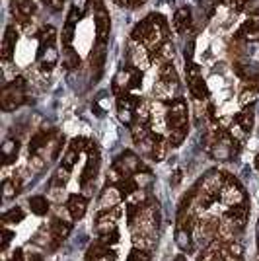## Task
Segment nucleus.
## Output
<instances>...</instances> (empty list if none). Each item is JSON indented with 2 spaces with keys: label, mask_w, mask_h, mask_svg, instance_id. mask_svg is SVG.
Returning a JSON list of instances; mask_svg holds the SVG:
<instances>
[{
  "label": "nucleus",
  "mask_w": 259,
  "mask_h": 261,
  "mask_svg": "<svg viewBox=\"0 0 259 261\" xmlns=\"http://www.w3.org/2000/svg\"><path fill=\"white\" fill-rule=\"evenodd\" d=\"M25 78L18 76L14 78V82L6 84L2 90V109L4 111H14L16 108H20L25 99Z\"/></svg>",
  "instance_id": "1"
},
{
  "label": "nucleus",
  "mask_w": 259,
  "mask_h": 261,
  "mask_svg": "<svg viewBox=\"0 0 259 261\" xmlns=\"http://www.w3.org/2000/svg\"><path fill=\"white\" fill-rule=\"evenodd\" d=\"M168 125L170 129H184L187 127V115H189V109H187V103L185 99L175 98V99H168Z\"/></svg>",
  "instance_id": "2"
},
{
  "label": "nucleus",
  "mask_w": 259,
  "mask_h": 261,
  "mask_svg": "<svg viewBox=\"0 0 259 261\" xmlns=\"http://www.w3.org/2000/svg\"><path fill=\"white\" fill-rule=\"evenodd\" d=\"M187 66H185V74H187V84H189V90L197 99H206L209 98V88H206V82L203 80V74L199 70V66L195 65L193 61H185Z\"/></svg>",
  "instance_id": "3"
},
{
  "label": "nucleus",
  "mask_w": 259,
  "mask_h": 261,
  "mask_svg": "<svg viewBox=\"0 0 259 261\" xmlns=\"http://www.w3.org/2000/svg\"><path fill=\"white\" fill-rule=\"evenodd\" d=\"M96 2V37L97 45H106L109 37V30H111V18H109V12L106 10L103 2L101 0H94Z\"/></svg>",
  "instance_id": "4"
},
{
  "label": "nucleus",
  "mask_w": 259,
  "mask_h": 261,
  "mask_svg": "<svg viewBox=\"0 0 259 261\" xmlns=\"http://www.w3.org/2000/svg\"><path fill=\"white\" fill-rule=\"evenodd\" d=\"M222 201H226L228 205H240V203H246V195H244V191H242V187L234 181V179H226V185L222 187Z\"/></svg>",
  "instance_id": "5"
},
{
  "label": "nucleus",
  "mask_w": 259,
  "mask_h": 261,
  "mask_svg": "<svg viewBox=\"0 0 259 261\" xmlns=\"http://www.w3.org/2000/svg\"><path fill=\"white\" fill-rule=\"evenodd\" d=\"M97 166H99V154H97L96 144L92 142V144H90V148H88V164H86V168H84V172H82V179H80V184L86 185L88 181H92V179L96 177Z\"/></svg>",
  "instance_id": "6"
},
{
  "label": "nucleus",
  "mask_w": 259,
  "mask_h": 261,
  "mask_svg": "<svg viewBox=\"0 0 259 261\" xmlns=\"http://www.w3.org/2000/svg\"><path fill=\"white\" fill-rule=\"evenodd\" d=\"M238 37H244L246 41H259V10L249 14L248 22L240 28Z\"/></svg>",
  "instance_id": "7"
},
{
  "label": "nucleus",
  "mask_w": 259,
  "mask_h": 261,
  "mask_svg": "<svg viewBox=\"0 0 259 261\" xmlns=\"http://www.w3.org/2000/svg\"><path fill=\"white\" fill-rule=\"evenodd\" d=\"M70 230H72V226H70V224H66L65 220L53 218V222H51V238H53L51 248H53V250H57V248L61 246V242L70 234Z\"/></svg>",
  "instance_id": "8"
},
{
  "label": "nucleus",
  "mask_w": 259,
  "mask_h": 261,
  "mask_svg": "<svg viewBox=\"0 0 259 261\" xmlns=\"http://www.w3.org/2000/svg\"><path fill=\"white\" fill-rule=\"evenodd\" d=\"M57 63H59V53H57L55 45H49V47L39 51V68L43 72H51Z\"/></svg>",
  "instance_id": "9"
},
{
  "label": "nucleus",
  "mask_w": 259,
  "mask_h": 261,
  "mask_svg": "<svg viewBox=\"0 0 259 261\" xmlns=\"http://www.w3.org/2000/svg\"><path fill=\"white\" fill-rule=\"evenodd\" d=\"M115 166L121 170V174L125 175V177H129L131 174H137V172H139L141 162H139V158H137L133 152H125L117 160V164H115Z\"/></svg>",
  "instance_id": "10"
},
{
  "label": "nucleus",
  "mask_w": 259,
  "mask_h": 261,
  "mask_svg": "<svg viewBox=\"0 0 259 261\" xmlns=\"http://www.w3.org/2000/svg\"><path fill=\"white\" fill-rule=\"evenodd\" d=\"M86 207H88V201L86 197L82 195H72L68 199V203H66V208H68L72 220H80V218L84 217L86 215Z\"/></svg>",
  "instance_id": "11"
},
{
  "label": "nucleus",
  "mask_w": 259,
  "mask_h": 261,
  "mask_svg": "<svg viewBox=\"0 0 259 261\" xmlns=\"http://www.w3.org/2000/svg\"><path fill=\"white\" fill-rule=\"evenodd\" d=\"M16 41H18V32L12 25H8L6 32H4V39H2V59L4 61L12 59V53L16 49Z\"/></svg>",
  "instance_id": "12"
},
{
  "label": "nucleus",
  "mask_w": 259,
  "mask_h": 261,
  "mask_svg": "<svg viewBox=\"0 0 259 261\" xmlns=\"http://www.w3.org/2000/svg\"><path fill=\"white\" fill-rule=\"evenodd\" d=\"M172 23H173V30L177 33H185L191 28V10H189L187 6L179 8V10L175 12Z\"/></svg>",
  "instance_id": "13"
},
{
  "label": "nucleus",
  "mask_w": 259,
  "mask_h": 261,
  "mask_svg": "<svg viewBox=\"0 0 259 261\" xmlns=\"http://www.w3.org/2000/svg\"><path fill=\"white\" fill-rule=\"evenodd\" d=\"M131 72H133V68H121L117 74H115V78H113V92H115L117 96L129 92Z\"/></svg>",
  "instance_id": "14"
},
{
  "label": "nucleus",
  "mask_w": 259,
  "mask_h": 261,
  "mask_svg": "<svg viewBox=\"0 0 259 261\" xmlns=\"http://www.w3.org/2000/svg\"><path fill=\"white\" fill-rule=\"evenodd\" d=\"M12 12L18 18L28 20L33 12H35V4H33L32 0H12Z\"/></svg>",
  "instance_id": "15"
},
{
  "label": "nucleus",
  "mask_w": 259,
  "mask_h": 261,
  "mask_svg": "<svg viewBox=\"0 0 259 261\" xmlns=\"http://www.w3.org/2000/svg\"><path fill=\"white\" fill-rule=\"evenodd\" d=\"M18 141H14V139H8V141L2 144V160L4 164H12L16 160V156H18Z\"/></svg>",
  "instance_id": "16"
},
{
  "label": "nucleus",
  "mask_w": 259,
  "mask_h": 261,
  "mask_svg": "<svg viewBox=\"0 0 259 261\" xmlns=\"http://www.w3.org/2000/svg\"><path fill=\"white\" fill-rule=\"evenodd\" d=\"M236 125L240 127L242 133H249L253 129V111L251 109H244L236 117Z\"/></svg>",
  "instance_id": "17"
},
{
  "label": "nucleus",
  "mask_w": 259,
  "mask_h": 261,
  "mask_svg": "<svg viewBox=\"0 0 259 261\" xmlns=\"http://www.w3.org/2000/svg\"><path fill=\"white\" fill-rule=\"evenodd\" d=\"M78 65H80L78 53H76L72 47L65 49V53H63V66H65L66 70H74V68H78Z\"/></svg>",
  "instance_id": "18"
},
{
  "label": "nucleus",
  "mask_w": 259,
  "mask_h": 261,
  "mask_svg": "<svg viewBox=\"0 0 259 261\" xmlns=\"http://www.w3.org/2000/svg\"><path fill=\"white\" fill-rule=\"evenodd\" d=\"M30 207H32V211L35 213V215L43 217V215H47V213H49V201H47L45 197H41V195L32 197V199H30Z\"/></svg>",
  "instance_id": "19"
},
{
  "label": "nucleus",
  "mask_w": 259,
  "mask_h": 261,
  "mask_svg": "<svg viewBox=\"0 0 259 261\" xmlns=\"http://www.w3.org/2000/svg\"><path fill=\"white\" fill-rule=\"evenodd\" d=\"M47 141H49V133H37L33 135L32 141H30V154H37L43 146H47Z\"/></svg>",
  "instance_id": "20"
},
{
  "label": "nucleus",
  "mask_w": 259,
  "mask_h": 261,
  "mask_svg": "<svg viewBox=\"0 0 259 261\" xmlns=\"http://www.w3.org/2000/svg\"><path fill=\"white\" fill-rule=\"evenodd\" d=\"M55 39H57V32H55V28H43L41 32H39V51L45 49V47H49V45H55Z\"/></svg>",
  "instance_id": "21"
},
{
  "label": "nucleus",
  "mask_w": 259,
  "mask_h": 261,
  "mask_svg": "<svg viewBox=\"0 0 259 261\" xmlns=\"http://www.w3.org/2000/svg\"><path fill=\"white\" fill-rule=\"evenodd\" d=\"M175 244L182 248V250H191V232L185 230L184 226L175 230Z\"/></svg>",
  "instance_id": "22"
},
{
  "label": "nucleus",
  "mask_w": 259,
  "mask_h": 261,
  "mask_svg": "<svg viewBox=\"0 0 259 261\" xmlns=\"http://www.w3.org/2000/svg\"><path fill=\"white\" fill-rule=\"evenodd\" d=\"M103 255H111V253H108V250H106V246L101 244V242H96L90 250H88L86 253V261H99Z\"/></svg>",
  "instance_id": "23"
},
{
  "label": "nucleus",
  "mask_w": 259,
  "mask_h": 261,
  "mask_svg": "<svg viewBox=\"0 0 259 261\" xmlns=\"http://www.w3.org/2000/svg\"><path fill=\"white\" fill-rule=\"evenodd\" d=\"M23 217H25V213H23L22 208L14 207L12 211H8V213L2 215V222H4V224H10V222L12 224H16V222H22Z\"/></svg>",
  "instance_id": "24"
},
{
  "label": "nucleus",
  "mask_w": 259,
  "mask_h": 261,
  "mask_svg": "<svg viewBox=\"0 0 259 261\" xmlns=\"http://www.w3.org/2000/svg\"><path fill=\"white\" fill-rule=\"evenodd\" d=\"M164 154H166V144H164L162 137H160V135H156V137H154V144H152L150 156L156 160V162H160V160L164 158Z\"/></svg>",
  "instance_id": "25"
},
{
  "label": "nucleus",
  "mask_w": 259,
  "mask_h": 261,
  "mask_svg": "<svg viewBox=\"0 0 259 261\" xmlns=\"http://www.w3.org/2000/svg\"><path fill=\"white\" fill-rule=\"evenodd\" d=\"M185 137H187V127H184V129H172L170 130V137H168V144L170 146H179L185 141Z\"/></svg>",
  "instance_id": "26"
},
{
  "label": "nucleus",
  "mask_w": 259,
  "mask_h": 261,
  "mask_svg": "<svg viewBox=\"0 0 259 261\" xmlns=\"http://www.w3.org/2000/svg\"><path fill=\"white\" fill-rule=\"evenodd\" d=\"M152 59H160V61H166V63H170V61L173 59V45L166 41V43L160 47V51H158V53L152 55Z\"/></svg>",
  "instance_id": "27"
},
{
  "label": "nucleus",
  "mask_w": 259,
  "mask_h": 261,
  "mask_svg": "<svg viewBox=\"0 0 259 261\" xmlns=\"http://www.w3.org/2000/svg\"><path fill=\"white\" fill-rule=\"evenodd\" d=\"M74 25L76 23L66 22V25L63 28V47H65V49L72 47V39H74Z\"/></svg>",
  "instance_id": "28"
},
{
  "label": "nucleus",
  "mask_w": 259,
  "mask_h": 261,
  "mask_svg": "<svg viewBox=\"0 0 259 261\" xmlns=\"http://www.w3.org/2000/svg\"><path fill=\"white\" fill-rule=\"evenodd\" d=\"M2 193H4V199H12V197L18 195V184L14 179H6L2 184Z\"/></svg>",
  "instance_id": "29"
},
{
  "label": "nucleus",
  "mask_w": 259,
  "mask_h": 261,
  "mask_svg": "<svg viewBox=\"0 0 259 261\" xmlns=\"http://www.w3.org/2000/svg\"><path fill=\"white\" fill-rule=\"evenodd\" d=\"M78 154L80 152H76L74 148H68L66 154L63 156V168H66V170L70 172V170H72V166H74V162L78 160Z\"/></svg>",
  "instance_id": "30"
},
{
  "label": "nucleus",
  "mask_w": 259,
  "mask_h": 261,
  "mask_svg": "<svg viewBox=\"0 0 259 261\" xmlns=\"http://www.w3.org/2000/svg\"><path fill=\"white\" fill-rule=\"evenodd\" d=\"M133 179H135V184H137V187H139V189H144V187L152 185V181H154V179H152V175L146 174V172H142V174H139V172H137Z\"/></svg>",
  "instance_id": "31"
},
{
  "label": "nucleus",
  "mask_w": 259,
  "mask_h": 261,
  "mask_svg": "<svg viewBox=\"0 0 259 261\" xmlns=\"http://www.w3.org/2000/svg\"><path fill=\"white\" fill-rule=\"evenodd\" d=\"M127 261H150V257H148V253H146L144 250H139V248H135V250H131Z\"/></svg>",
  "instance_id": "32"
},
{
  "label": "nucleus",
  "mask_w": 259,
  "mask_h": 261,
  "mask_svg": "<svg viewBox=\"0 0 259 261\" xmlns=\"http://www.w3.org/2000/svg\"><path fill=\"white\" fill-rule=\"evenodd\" d=\"M66 177H68V170L66 168H59L57 170V185H65L66 184Z\"/></svg>",
  "instance_id": "33"
},
{
  "label": "nucleus",
  "mask_w": 259,
  "mask_h": 261,
  "mask_svg": "<svg viewBox=\"0 0 259 261\" xmlns=\"http://www.w3.org/2000/svg\"><path fill=\"white\" fill-rule=\"evenodd\" d=\"M43 4H47L51 10H55V12H59V10H63V0H43Z\"/></svg>",
  "instance_id": "34"
},
{
  "label": "nucleus",
  "mask_w": 259,
  "mask_h": 261,
  "mask_svg": "<svg viewBox=\"0 0 259 261\" xmlns=\"http://www.w3.org/2000/svg\"><path fill=\"white\" fill-rule=\"evenodd\" d=\"M2 248H4V250H6V248H8V244H10V240L14 238V232H12V230H8V228H4L2 230Z\"/></svg>",
  "instance_id": "35"
},
{
  "label": "nucleus",
  "mask_w": 259,
  "mask_h": 261,
  "mask_svg": "<svg viewBox=\"0 0 259 261\" xmlns=\"http://www.w3.org/2000/svg\"><path fill=\"white\" fill-rule=\"evenodd\" d=\"M249 2H251V0H234V2H232V8H234V10H244Z\"/></svg>",
  "instance_id": "36"
},
{
  "label": "nucleus",
  "mask_w": 259,
  "mask_h": 261,
  "mask_svg": "<svg viewBox=\"0 0 259 261\" xmlns=\"http://www.w3.org/2000/svg\"><path fill=\"white\" fill-rule=\"evenodd\" d=\"M222 261H242V257H240V255H232V253H226Z\"/></svg>",
  "instance_id": "37"
},
{
  "label": "nucleus",
  "mask_w": 259,
  "mask_h": 261,
  "mask_svg": "<svg viewBox=\"0 0 259 261\" xmlns=\"http://www.w3.org/2000/svg\"><path fill=\"white\" fill-rule=\"evenodd\" d=\"M255 236H257V248H259V220H257V228H255Z\"/></svg>",
  "instance_id": "38"
},
{
  "label": "nucleus",
  "mask_w": 259,
  "mask_h": 261,
  "mask_svg": "<svg viewBox=\"0 0 259 261\" xmlns=\"http://www.w3.org/2000/svg\"><path fill=\"white\" fill-rule=\"evenodd\" d=\"M255 168H257V170H259V154H257V156H255Z\"/></svg>",
  "instance_id": "39"
},
{
  "label": "nucleus",
  "mask_w": 259,
  "mask_h": 261,
  "mask_svg": "<svg viewBox=\"0 0 259 261\" xmlns=\"http://www.w3.org/2000/svg\"><path fill=\"white\" fill-rule=\"evenodd\" d=\"M32 261H41V257H37V255H33Z\"/></svg>",
  "instance_id": "40"
}]
</instances>
